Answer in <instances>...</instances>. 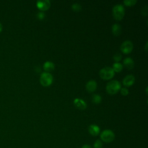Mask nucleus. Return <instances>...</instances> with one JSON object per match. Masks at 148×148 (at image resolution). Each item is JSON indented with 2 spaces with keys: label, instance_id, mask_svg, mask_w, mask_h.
Masks as SVG:
<instances>
[{
  "label": "nucleus",
  "instance_id": "7ed1b4c3",
  "mask_svg": "<svg viewBox=\"0 0 148 148\" xmlns=\"http://www.w3.org/2000/svg\"><path fill=\"white\" fill-rule=\"evenodd\" d=\"M100 77L105 80H108L112 78L114 75V71L112 67L105 66L100 69L99 72Z\"/></svg>",
  "mask_w": 148,
  "mask_h": 148
},
{
  "label": "nucleus",
  "instance_id": "0eeeda50",
  "mask_svg": "<svg viewBox=\"0 0 148 148\" xmlns=\"http://www.w3.org/2000/svg\"><path fill=\"white\" fill-rule=\"evenodd\" d=\"M38 8L42 10H47L50 6V2L49 0H39L36 2Z\"/></svg>",
  "mask_w": 148,
  "mask_h": 148
},
{
  "label": "nucleus",
  "instance_id": "6e6552de",
  "mask_svg": "<svg viewBox=\"0 0 148 148\" xmlns=\"http://www.w3.org/2000/svg\"><path fill=\"white\" fill-rule=\"evenodd\" d=\"M73 103L77 108L81 110L85 109L87 107V103L83 99L81 98H75L73 101Z\"/></svg>",
  "mask_w": 148,
  "mask_h": 148
},
{
  "label": "nucleus",
  "instance_id": "393cba45",
  "mask_svg": "<svg viewBox=\"0 0 148 148\" xmlns=\"http://www.w3.org/2000/svg\"><path fill=\"white\" fill-rule=\"evenodd\" d=\"M2 25L1 23H0V32L2 31Z\"/></svg>",
  "mask_w": 148,
  "mask_h": 148
},
{
  "label": "nucleus",
  "instance_id": "1a4fd4ad",
  "mask_svg": "<svg viewBox=\"0 0 148 148\" xmlns=\"http://www.w3.org/2000/svg\"><path fill=\"white\" fill-rule=\"evenodd\" d=\"M135 76L132 75H127L125 76L123 80V83L125 86H130L134 84L135 82Z\"/></svg>",
  "mask_w": 148,
  "mask_h": 148
},
{
  "label": "nucleus",
  "instance_id": "4be33fe9",
  "mask_svg": "<svg viewBox=\"0 0 148 148\" xmlns=\"http://www.w3.org/2000/svg\"><path fill=\"white\" fill-rule=\"evenodd\" d=\"M120 92H121V94L123 95H127L128 92H129V91L128 90V88H125V87H123V88H121L120 89Z\"/></svg>",
  "mask_w": 148,
  "mask_h": 148
},
{
  "label": "nucleus",
  "instance_id": "9d476101",
  "mask_svg": "<svg viewBox=\"0 0 148 148\" xmlns=\"http://www.w3.org/2000/svg\"><path fill=\"white\" fill-rule=\"evenodd\" d=\"M97 86V84L96 81L94 80H90L86 83V88L87 91L90 92H92L96 90Z\"/></svg>",
  "mask_w": 148,
  "mask_h": 148
},
{
  "label": "nucleus",
  "instance_id": "4468645a",
  "mask_svg": "<svg viewBox=\"0 0 148 148\" xmlns=\"http://www.w3.org/2000/svg\"><path fill=\"white\" fill-rule=\"evenodd\" d=\"M43 69L45 72H50L54 69V64L51 61H46L43 64Z\"/></svg>",
  "mask_w": 148,
  "mask_h": 148
},
{
  "label": "nucleus",
  "instance_id": "6ab92c4d",
  "mask_svg": "<svg viewBox=\"0 0 148 148\" xmlns=\"http://www.w3.org/2000/svg\"><path fill=\"white\" fill-rule=\"evenodd\" d=\"M102 142L101 140L97 139L94 143V148H102Z\"/></svg>",
  "mask_w": 148,
  "mask_h": 148
},
{
  "label": "nucleus",
  "instance_id": "412c9836",
  "mask_svg": "<svg viewBox=\"0 0 148 148\" xmlns=\"http://www.w3.org/2000/svg\"><path fill=\"white\" fill-rule=\"evenodd\" d=\"M141 14L143 16H147V6L146 5L144 6L142 9H141Z\"/></svg>",
  "mask_w": 148,
  "mask_h": 148
},
{
  "label": "nucleus",
  "instance_id": "f3484780",
  "mask_svg": "<svg viewBox=\"0 0 148 148\" xmlns=\"http://www.w3.org/2000/svg\"><path fill=\"white\" fill-rule=\"evenodd\" d=\"M123 2L126 6H133L137 2V0H124Z\"/></svg>",
  "mask_w": 148,
  "mask_h": 148
},
{
  "label": "nucleus",
  "instance_id": "39448f33",
  "mask_svg": "<svg viewBox=\"0 0 148 148\" xmlns=\"http://www.w3.org/2000/svg\"><path fill=\"white\" fill-rule=\"evenodd\" d=\"M53 80V76L51 73L47 72H43L40 76V82L43 86H50Z\"/></svg>",
  "mask_w": 148,
  "mask_h": 148
},
{
  "label": "nucleus",
  "instance_id": "a878e982",
  "mask_svg": "<svg viewBox=\"0 0 148 148\" xmlns=\"http://www.w3.org/2000/svg\"><path fill=\"white\" fill-rule=\"evenodd\" d=\"M147 42H146V45H145V51H147Z\"/></svg>",
  "mask_w": 148,
  "mask_h": 148
},
{
  "label": "nucleus",
  "instance_id": "f03ea898",
  "mask_svg": "<svg viewBox=\"0 0 148 148\" xmlns=\"http://www.w3.org/2000/svg\"><path fill=\"white\" fill-rule=\"evenodd\" d=\"M112 13L113 17L116 20H120L123 18L125 14L124 8L121 4H116L112 9Z\"/></svg>",
  "mask_w": 148,
  "mask_h": 148
},
{
  "label": "nucleus",
  "instance_id": "dca6fc26",
  "mask_svg": "<svg viewBox=\"0 0 148 148\" xmlns=\"http://www.w3.org/2000/svg\"><path fill=\"white\" fill-rule=\"evenodd\" d=\"M102 101V97L101 95L94 94L92 95V101L95 103H99Z\"/></svg>",
  "mask_w": 148,
  "mask_h": 148
},
{
  "label": "nucleus",
  "instance_id": "f8f14e48",
  "mask_svg": "<svg viewBox=\"0 0 148 148\" xmlns=\"http://www.w3.org/2000/svg\"><path fill=\"white\" fill-rule=\"evenodd\" d=\"M112 32L115 36L120 35L121 33V26L117 23L113 24L112 27Z\"/></svg>",
  "mask_w": 148,
  "mask_h": 148
},
{
  "label": "nucleus",
  "instance_id": "a211bd4d",
  "mask_svg": "<svg viewBox=\"0 0 148 148\" xmlns=\"http://www.w3.org/2000/svg\"><path fill=\"white\" fill-rule=\"evenodd\" d=\"M72 8L75 11H79L82 9V6L79 3H74L72 5Z\"/></svg>",
  "mask_w": 148,
  "mask_h": 148
},
{
  "label": "nucleus",
  "instance_id": "2eb2a0df",
  "mask_svg": "<svg viewBox=\"0 0 148 148\" xmlns=\"http://www.w3.org/2000/svg\"><path fill=\"white\" fill-rule=\"evenodd\" d=\"M112 68L114 72H119L121 71V70L123 69V65L119 62H116L113 64Z\"/></svg>",
  "mask_w": 148,
  "mask_h": 148
},
{
  "label": "nucleus",
  "instance_id": "f257e3e1",
  "mask_svg": "<svg viewBox=\"0 0 148 148\" xmlns=\"http://www.w3.org/2000/svg\"><path fill=\"white\" fill-rule=\"evenodd\" d=\"M121 88V84L118 80H112L109 82L106 86V90L109 94L117 93Z\"/></svg>",
  "mask_w": 148,
  "mask_h": 148
},
{
  "label": "nucleus",
  "instance_id": "9b49d317",
  "mask_svg": "<svg viewBox=\"0 0 148 148\" xmlns=\"http://www.w3.org/2000/svg\"><path fill=\"white\" fill-rule=\"evenodd\" d=\"M89 133L92 136H97L100 132L99 127L96 124H91L88 127V128Z\"/></svg>",
  "mask_w": 148,
  "mask_h": 148
},
{
  "label": "nucleus",
  "instance_id": "20e7f679",
  "mask_svg": "<svg viewBox=\"0 0 148 148\" xmlns=\"http://www.w3.org/2000/svg\"><path fill=\"white\" fill-rule=\"evenodd\" d=\"M100 138L103 142L110 143L114 139L115 135L112 130H105L101 133Z\"/></svg>",
  "mask_w": 148,
  "mask_h": 148
},
{
  "label": "nucleus",
  "instance_id": "aec40b11",
  "mask_svg": "<svg viewBox=\"0 0 148 148\" xmlns=\"http://www.w3.org/2000/svg\"><path fill=\"white\" fill-rule=\"evenodd\" d=\"M113 58L116 62H119L121 60V54L119 53H117L113 55Z\"/></svg>",
  "mask_w": 148,
  "mask_h": 148
},
{
  "label": "nucleus",
  "instance_id": "5701e85b",
  "mask_svg": "<svg viewBox=\"0 0 148 148\" xmlns=\"http://www.w3.org/2000/svg\"><path fill=\"white\" fill-rule=\"evenodd\" d=\"M37 16L39 19H43L45 17V13L43 12H40L38 13Z\"/></svg>",
  "mask_w": 148,
  "mask_h": 148
},
{
  "label": "nucleus",
  "instance_id": "423d86ee",
  "mask_svg": "<svg viewBox=\"0 0 148 148\" xmlns=\"http://www.w3.org/2000/svg\"><path fill=\"white\" fill-rule=\"evenodd\" d=\"M133 43L130 40H126L124 41L120 46V49L121 51L125 54H128L131 52L133 49Z\"/></svg>",
  "mask_w": 148,
  "mask_h": 148
},
{
  "label": "nucleus",
  "instance_id": "ddd939ff",
  "mask_svg": "<svg viewBox=\"0 0 148 148\" xmlns=\"http://www.w3.org/2000/svg\"><path fill=\"white\" fill-rule=\"evenodd\" d=\"M123 64L129 69H131L134 66V61L131 57H126L123 60Z\"/></svg>",
  "mask_w": 148,
  "mask_h": 148
},
{
  "label": "nucleus",
  "instance_id": "b1692460",
  "mask_svg": "<svg viewBox=\"0 0 148 148\" xmlns=\"http://www.w3.org/2000/svg\"><path fill=\"white\" fill-rule=\"evenodd\" d=\"M82 148H92V147L90 145H84L82 147Z\"/></svg>",
  "mask_w": 148,
  "mask_h": 148
}]
</instances>
